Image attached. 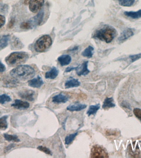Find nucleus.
I'll return each mask as SVG.
<instances>
[{
	"label": "nucleus",
	"mask_w": 141,
	"mask_h": 158,
	"mask_svg": "<svg viewBox=\"0 0 141 158\" xmlns=\"http://www.w3.org/2000/svg\"><path fill=\"white\" fill-rule=\"evenodd\" d=\"M10 75L16 80L25 81L33 78L35 71L29 65H19L10 71Z\"/></svg>",
	"instance_id": "1"
},
{
	"label": "nucleus",
	"mask_w": 141,
	"mask_h": 158,
	"mask_svg": "<svg viewBox=\"0 0 141 158\" xmlns=\"http://www.w3.org/2000/svg\"><path fill=\"white\" fill-rule=\"evenodd\" d=\"M116 34V31L114 29L109 26H106L97 30L94 34L93 37L109 43L112 41Z\"/></svg>",
	"instance_id": "2"
},
{
	"label": "nucleus",
	"mask_w": 141,
	"mask_h": 158,
	"mask_svg": "<svg viewBox=\"0 0 141 158\" xmlns=\"http://www.w3.org/2000/svg\"><path fill=\"white\" fill-rule=\"evenodd\" d=\"M28 58L29 55L25 52H14L6 58L5 61L10 66H17L25 62Z\"/></svg>",
	"instance_id": "3"
},
{
	"label": "nucleus",
	"mask_w": 141,
	"mask_h": 158,
	"mask_svg": "<svg viewBox=\"0 0 141 158\" xmlns=\"http://www.w3.org/2000/svg\"><path fill=\"white\" fill-rule=\"evenodd\" d=\"M51 36L48 35H42L36 42L34 49L38 52H43L51 47L52 44Z\"/></svg>",
	"instance_id": "4"
},
{
	"label": "nucleus",
	"mask_w": 141,
	"mask_h": 158,
	"mask_svg": "<svg viewBox=\"0 0 141 158\" xmlns=\"http://www.w3.org/2000/svg\"><path fill=\"white\" fill-rule=\"evenodd\" d=\"M44 0H30L29 8L33 13H37L40 10L44 4Z\"/></svg>",
	"instance_id": "5"
},
{
	"label": "nucleus",
	"mask_w": 141,
	"mask_h": 158,
	"mask_svg": "<svg viewBox=\"0 0 141 158\" xmlns=\"http://www.w3.org/2000/svg\"><path fill=\"white\" fill-rule=\"evenodd\" d=\"M92 157L99 158L107 157V153L103 148L95 145L92 149Z\"/></svg>",
	"instance_id": "6"
},
{
	"label": "nucleus",
	"mask_w": 141,
	"mask_h": 158,
	"mask_svg": "<svg viewBox=\"0 0 141 158\" xmlns=\"http://www.w3.org/2000/svg\"><path fill=\"white\" fill-rule=\"evenodd\" d=\"M88 61H85L81 65H78L76 67V74L79 76H86L90 73L89 70L88 69Z\"/></svg>",
	"instance_id": "7"
},
{
	"label": "nucleus",
	"mask_w": 141,
	"mask_h": 158,
	"mask_svg": "<svg viewBox=\"0 0 141 158\" xmlns=\"http://www.w3.org/2000/svg\"><path fill=\"white\" fill-rule=\"evenodd\" d=\"M34 91L31 90L23 91L19 93V96L21 98L30 101H32L34 100Z\"/></svg>",
	"instance_id": "8"
},
{
	"label": "nucleus",
	"mask_w": 141,
	"mask_h": 158,
	"mask_svg": "<svg viewBox=\"0 0 141 158\" xmlns=\"http://www.w3.org/2000/svg\"><path fill=\"white\" fill-rule=\"evenodd\" d=\"M44 12H40L36 16L32 18L29 22L31 24L33 27L37 26H39L42 23L44 17Z\"/></svg>",
	"instance_id": "9"
},
{
	"label": "nucleus",
	"mask_w": 141,
	"mask_h": 158,
	"mask_svg": "<svg viewBox=\"0 0 141 158\" xmlns=\"http://www.w3.org/2000/svg\"><path fill=\"white\" fill-rule=\"evenodd\" d=\"M86 107V105L81 104L79 102H76L72 104L69 105L66 108V109L67 110L70 112L80 111L85 109Z\"/></svg>",
	"instance_id": "10"
},
{
	"label": "nucleus",
	"mask_w": 141,
	"mask_h": 158,
	"mask_svg": "<svg viewBox=\"0 0 141 158\" xmlns=\"http://www.w3.org/2000/svg\"><path fill=\"white\" fill-rule=\"evenodd\" d=\"M43 84L44 82L39 76H38L37 78L34 79L29 80L28 81V85L30 86L36 88H39Z\"/></svg>",
	"instance_id": "11"
},
{
	"label": "nucleus",
	"mask_w": 141,
	"mask_h": 158,
	"mask_svg": "<svg viewBox=\"0 0 141 158\" xmlns=\"http://www.w3.org/2000/svg\"><path fill=\"white\" fill-rule=\"evenodd\" d=\"M81 84V82L77 79L74 78L72 77H70L68 80L66 82L64 86L65 89H69L71 88L77 87Z\"/></svg>",
	"instance_id": "12"
},
{
	"label": "nucleus",
	"mask_w": 141,
	"mask_h": 158,
	"mask_svg": "<svg viewBox=\"0 0 141 158\" xmlns=\"http://www.w3.org/2000/svg\"><path fill=\"white\" fill-rule=\"evenodd\" d=\"M69 99V97L66 95L60 93L57 95L53 96L52 98V101L56 104L66 103Z\"/></svg>",
	"instance_id": "13"
},
{
	"label": "nucleus",
	"mask_w": 141,
	"mask_h": 158,
	"mask_svg": "<svg viewBox=\"0 0 141 158\" xmlns=\"http://www.w3.org/2000/svg\"><path fill=\"white\" fill-rule=\"evenodd\" d=\"M29 104L28 102L20 100H15L14 104L11 106L17 109L24 110L28 108L29 107Z\"/></svg>",
	"instance_id": "14"
},
{
	"label": "nucleus",
	"mask_w": 141,
	"mask_h": 158,
	"mask_svg": "<svg viewBox=\"0 0 141 158\" xmlns=\"http://www.w3.org/2000/svg\"><path fill=\"white\" fill-rule=\"evenodd\" d=\"M134 33L131 29H127L125 30L120 34V36L118 38V40L120 42H123L128 38L133 36Z\"/></svg>",
	"instance_id": "15"
},
{
	"label": "nucleus",
	"mask_w": 141,
	"mask_h": 158,
	"mask_svg": "<svg viewBox=\"0 0 141 158\" xmlns=\"http://www.w3.org/2000/svg\"><path fill=\"white\" fill-rule=\"evenodd\" d=\"M57 60L62 66H65L69 64L71 62V58L68 55H62L58 58Z\"/></svg>",
	"instance_id": "16"
},
{
	"label": "nucleus",
	"mask_w": 141,
	"mask_h": 158,
	"mask_svg": "<svg viewBox=\"0 0 141 158\" xmlns=\"http://www.w3.org/2000/svg\"><path fill=\"white\" fill-rule=\"evenodd\" d=\"M58 74V70L56 67H53L50 71L46 72L45 78L46 79H54L57 78Z\"/></svg>",
	"instance_id": "17"
},
{
	"label": "nucleus",
	"mask_w": 141,
	"mask_h": 158,
	"mask_svg": "<svg viewBox=\"0 0 141 158\" xmlns=\"http://www.w3.org/2000/svg\"><path fill=\"white\" fill-rule=\"evenodd\" d=\"M115 106L116 105L114 103V99L113 98L107 97L104 101L103 104L102 105V108L104 109H107L110 108L115 107Z\"/></svg>",
	"instance_id": "18"
},
{
	"label": "nucleus",
	"mask_w": 141,
	"mask_h": 158,
	"mask_svg": "<svg viewBox=\"0 0 141 158\" xmlns=\"http://www.w3.org/2000/svg\"><path fill=\"white\" fill-rule=\"evenodd\" d=\"M100 108V104H98L95 105H91V106H90L87 112V114L88 116H90L91 115H94L96 114Z\"/></svg>",
	"instance_id": "19"
},
{
	"label": "nucleus",
	"mask_w": 141,
	"mask_h": 158,
	"mask_svg": "<svg viewBox=\"0 0 141 158\" xmlns=\"http://www.w3.org/2000/svg\"><path fill=\"white\" fill-rule=\"evenodd\" d=\"M124 14L127 17L136 19L141 17V10L137 12H125Z\"/></svg>",
	"instance_id": "20"
},
{
	"label": "nucleus",
	"mask_w": 141,
	"mask_h": 158,
	"mask_svg": "<svg viewBox=\"0 0 141 158\" xmlns=\"http://www.w3.org/2000/svg\"><path fill=\"white\" fill-rule=\"evenodd\" d=\"M94 48L91 46H89L87 48L82 52V55L83 56L90 58L92 57L93 54Z\"/></svg>",
	"instance_id": "21"
},
{
	"label": "nucleus",
	"mask_w": 141,
	"mask_h": 158,
	"mask_svg": "<svg viewBox=\"0 0 141 158\" xmlns=\"http://www.w3.org/2000/svg\"><path fill=\"white\" fill-rule=\"evenodd\" d=\"M9 40V36L8 35H4L0 40V50L4 49L8 45Z\"/></svg>",
	"instance_id": "22"
},
{
	"label": "nucleus",
	"mask_w": 141,
	"mask_h": 158,
	"mask_svg": "<svg viewBox=\"0 0 141 158\" xmlns=\"http://www.w3.org/2000/svg\"><path fill=\"white\" fill-rule=\"evenodd\" d=\"M8 117V116H4L0 118V130H4L7 128L8 123L7 119Z\"/></svg>",
	"instance_id": "23"
},
{
	"label": "nucleus",
	"mask_w": 141,
	"mask_h": 158,
	"mask_svg": "<svg viewBox=\"0 0 141 158\" xmlns=\"http://www.w3.org/2000/svg\"><path fill=\"white\" fill-rule=\"evenodd\" d=\"M4 137L6 140L8 141L15 142H19L20 141V139L18 138V137L15 135H9L8 134H4Z\"/></svg>",
	"instance_id": "24"
},
{
	"label": "nucleus",
	"mask_w": 141,
	"mask_h": 158,
	"mask_svg": "<svg viewBox=\"0 0 141 158\" xmlns=\"http://www.w3.org/2000/svg\"><path fill=\"white\" fill-rule=\"evenodd\" d=\"M120 5L124 7H130L135 3V0H117Z\"/></svg>",
	"instance_id": "25"
},
{
	"label": "nucleus",
	"mask_w": 141,
	"mask_h": 158,
	"mask_svg": "<svg viewBox=\"0 0 141 158\" xmlns=\"http://www.w3.org/2000/svg\"><path fill=\"white\" fill-rule=\"evenodd\" d=\"M77 135H78V133L76 132L66 136L65 138V144L66 145L70 144L74 140Z\"/></svg>",
	"instance_id": "26"
},
{
	"label": "nucleus",
	"mask_w": 141,
	"mask_h": 158,
	"mask_svg": "<svg viewBox=\"0 0 141 158\" xmlns=\"http://www.w3.org/2000/svg\"><path fill=\"white\" fill-rule=\"evenodd\" d=\"M11 100L10 97L6 94L0 95V104H4L6 102L10 101Z\"/></svg>",
	"instance_id": "27"
},
{
	"label": "nucleus",
	"mask_w": 141,
	"mask_h": 158,
	"mask_svg": "<svg viewBox=\"0 0 141 158\" xmlns=\"http://www.w3.org/2000/svg\"><path fill=\"white\" fill-rule=\"evenodd\" d=\"M21 43L20 40L18 38H15V39L12 42V47L13 49H20L21 47Z\"/></svg>",
	"instance_id": "28"
},
{
	"label": "nucleus",
	"mask_w": 141,
	"mask_h": 158,
	"mask_svg": "<svg viewBox=\"0 0 141 158\" xmlns=\"http://www.w3.org/2000/svg\"><path fill=\"white\" fill-rule=\"evenodd\" d=\"M20 27L23 29L28 30L32 28L31 24L29 21L22 23L20 25Z\"/></svg>",
	"instance_id": "29"
},
{
	"label": "nucleus",
	"mask_w": 141,
	"mask_h": 158,
	"mask_svg": "<svg viewBox=\"0 0 141 158\" xmlns=\"http://www.w3.org/2000/svg\"><path fill=\"white\" fill-rule=\"evenodd\" d=\"M37 149L40 151H42L43 153H45L47 155H52V153L50 149L45 147L42 146H39L37 147Z\"/></svg>",
	"instance_id": "30"
},
{
	"label": "nucleus",
	"mask_w": 141,
	"mask_h": 158,
	"mask_svg": "<svg viewBox=\"0 0 141 158\" xmlns=\"http://www.w3.org/2000/svg\"><path fill=\"white\" fill-rule=\"evenodd\" d=\"M133 113L135 116L141 121V109L138 108H136L133 110Z\"/></svg>",
	"instance_id": "31"
},
{
	"label": "nucleus",
	"mask_w": 141,
	"mask_h": 158,
	"mask_svg": "<svg viewBox=\"0 0 141 158\" xmlns=\"http://www.w3.org/2000/svg\"><path fill=\"white\" fill-rule=\"evenodd\" d=\"M129 58H130V59H131L132 62H135L136 61L138 60L141 58V53L130 56L129 57Z\"/></svg>",
	"instance_id": "32"
},
{
	"label": "nucleus",
	"mask_w": 141,
	"mask_h": 158,
	"mask_svg": "<svg viewBox=\"0 0 141 158\" xmlns=\"http://www.w3.org/2000/svg\"><path fill=\"white\" fill-rule=\"evenodd\" d=\"M5 22V18L3 15L0 14V28L2 27Z\"/></svg>",
	"instance_id": "33"
},
{
	"label": "nucleus",
	"mask_w": 141,
	"mask_h": 158,
	"mask_svg": "<svg viewBox=\"0 0 141 158\" xmlns=\"http://www.w3.org/2000/svg\"><path fill=\"white\" fill-rule=\"evenodd\" d=\"M122 106L123 107L126 108L130 110V105L127 102L123 101L121 103Z\"/></svg>",
	"instance_id": "34"
},
{
	"label": "nucleus",
	"mask_w": 141,
	"mask_h": 158,
	"mask_svg": "<svg viewBox=\"0 0 141 158\" xmlns=\"http://www.w3.org/2000/svg\"><path fill=\"white\" fill-rule=\"evenodd\" d=\"M6 69L5 66L1 62H0V73L5 71Z\"/></svg>",
	"instance_id": "35"
},
{
	"label": "nucleus",
	"mask_w": 141,
	"mask_h": 158,
	"mask_svg": "<svg viewBox=\"0 0 141 158\" xmlns=\"http://www.w3.org/2000/svg\"><path fill=\"white\" fill-rule=\"evenodd\" d=\"M76 69V67H68L66 68L65 70V72L66 73H68L70 71H73V70H75Z\"/></svg>",
	"instance_id": "36"
},
{
	"label": "nucleus",
	"mask_w": 141,
	"mask_h": 158,
	"mask_svg": "<svg viewBox=\"0 0 141 158\" xmlns=\"http://www.w3.org/2000/svg\"><path fill=\"white\" fill-rule=\"evenodd\" d=\"M78 49H79V47H78V46H76V47H74V48H73V49L70 50V51H71V52H72V51L73 52V51L77 50H78Z\"/></svg>",
	"instance_id": "37"
},
{
	"label": "nucleus",
	"mask_w": 141,
	"mask_h": 158,
	"mask_svg": "<svg viewBox=\"0 0 141 158\" xmlns=\"http://www.w3.org/2000/svg\"><path fill=\"white\" fill-rule=\"evenodd\" d=\"M30 0H25V4H27L29 2Z\"/></svg>",
	"instance_id": "38"
},
{
	"label": "nucleus",
	"mask_w": 141,
	"mask_h": 158,
	"mask_svg": "<svg viewBox=\"0 0 141 158\" xmlns=\"http://www.w3.org/2000/svg\"><path fill=\"white\" fill-rule=\"evenodd\" d=\"M10 27H12V26H13V20H11V22H10Z\"/></svg>",
	"instance_id": "39"
},
{
	"label": "nucleus",
	"mask_w": 141,
	"mask_h": 158,
	"mask_svg": "<svg viewBox=\"0 0 141 158\" xmlns=\"http://www.w3.org/2000/svg\"><path fill=\"white\" fill-rule=\"evenodd\" d=\"M1 37L0 36V40H1Z\"/></svg>",
	"instance_id": "40"
},
{
	"label": "nucleus",
	"mask_w": 141,
	"mask_h": 158,
	"mask_svg": "<svg viewBox=\"0 0 141 158\" xmlns=\"http://www.w3.org/2000/svg\"></svg>",
	"instance_id": "41"
}]
</instances>
